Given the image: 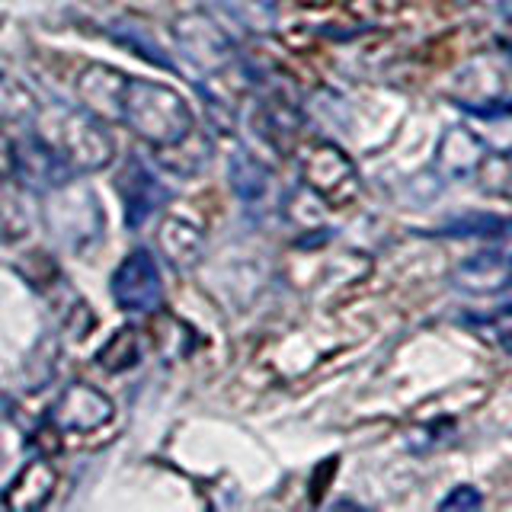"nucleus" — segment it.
Masks as SVG:
<instances>
[{"label":"nucleus","mask_w":512,"mask_h":512,"mask_svg":"<svg viewBox=\"0 0 512 512\" xmlns=\"http://www.w3.org/2000/svg\"><path fill=\"white\" fill-rule=\"evenodd\" d=\"M116 39H122L125 45H132V48H135V55H141V58H151L154 64H160V68H170V61H167L164 55H160V48H157V45H154L148 36H144V39H132L125 29H116Z\"/></svg>","instance_id":"obj_12"},{"label":"nucleus","mask_w":512,"mask_h":512,"mask_svg":"<svg viewBox=\"0 0 512 512\" xmlns=\"http://www.w3.org/2000/svg\"><path fill=\"white\" fill-rule=\"evenodd\" d=\"M48 144L68 160L71 170H100L112 157V144L106 132H100V125L90 116H77V112H68L61 119V141Z\"/></svg>","instance_id":"obj_3"},{"label":"nucleus","mask_w":512,"mask_h":512,"mask_svg":"<svg viewBox=\"0 0 512 512\" xmlns=\"http://www.w3.org/2000/svg\"><path fill=\"white\" fill-rule=\"evenodd\" d=\"M119 119L138 138L164 151L176 148V144H183L192 135V112L183 96L141 77H122Z\"/></svg>","instance_id":"obj_1"},{"label":"nucleus","mask_w":512,"mask_h":512,"mask_svg":"<svg viewBox=\"0 0 512 512\" xmlns=\"http://www.w3.org/2000/svg\"><path fill=\"white\" fill-rule=\"evenodd\" d=\"M160 292L164 285H160L157 263L148 250L128 253L112 276V298L119 301L122 311H154L160 304Z\"/></svg>","instance_id":"obj_2"},{"label":"nucleus","mask_w":512,"mask_h":512,"mask_svg":"<svg viewBox=\"0 0 512 512\" xmlns=\"http://www.w3.org/2000/svg\"><path fill=\"white\" fill-rule=\"evenodd\" d=\"M234 20L250 32H269L279 20V0H221Z\"/></svg>","instance_id":"obj_9"},{"label":"nucleus","mask_w":512,"mask_h":512,"mask_svg":"<svg viewBox=\"0 0 512 512\" xmlns=\"http://www.w3.org/2000/svg\"><path fill=\"white\" fill-rule=\"evenodd\" d=\"M16 160H20V173L26 176V183L39 186V189L61 186L71 176L68 160H64L42 135L23 138L20 148H16Z\"/></svg>","instance_id":"obj_7"},{"label":"nucleus","mask_w":512,"mask_h":512,"mask_svg":"<svg viewBox=\"0 0 512 512\" xmlns=\"http://www.w3.org/2000/svg\"><path fill=\"white\" fill-rule=\"evenodd\" d=\"M468 324H477L484 333H490L506 352H512V304H503V308H496L490 314L471 317Z\"/></svg>","instance_id":"obj_11"},{"label":"nucleus","mask_w":512,"mask_h":512,"mask_svg":"<svg viewBox=\"0 0 512 512\" xmlns=\"http://www.w3.org/2000/svg\"><path fill=\"white\" fill-rule=\"evenodd\" d=\"M231 183H234V192L244 202H256L266 192L269 186V173L263 164H256L253 157L247 154H237L231 160Z\"/></svg>","instance_id":"obj_10"},{"label":"nucleus","mask_w":512,"mask_h":512,"mask_svg":"<svg viewBox=\"0 0 512 512\" xmlns=\"http://www.w3.org/2000/svg\"><path fill=\"white\" fill-rule=\"evenodd\" d=\"M176 39H180L186 58L199 68H218V64L231 61L228 36L205 16H183L180 26H176Z\"/></svg>","instance_id":"obj_6"},{"label":"nucleus","mask_w":512,"mask_h":512,"mask_svg":"<svg viewBox=\"0 0 512 512\" xmlns=\"http://www.w3.org/2000/svg\"><path fill=\"white\" fill-rule=\"evenodd\" d=\"M112 416V404L109 397L100 394L90 384H74L61 394V400L52 410V420L58 423V429L64 432H90L100 429Z\"/></svg>","instance_id":"obj_5"},{"label":"nucleus","mask_w":512,"mask_h":512,"mask_svg":"<svg viewBox=\"0 0 512 512\" xmlns=\"http://www.w3.org/2000/svg\"><path fill=\"white\" fill-rule=\"evenodd\" d=\"M477 506H480V493L474 487H455L442 500V509H477Z\"/></svg>","instance_id":"obj_13"},{"label":"nucleus","mask_w":512,"mask_h":512,"mask_svg":"<svg viewBox=\"0 0 512 512\" xmlns=\"http://www.w3.org/2000/svg\"><path fill=\"white\" fill-rule=\"evenodd\" d=\"M55 484H58L55 468L45 458H36V461H29L20 474H16V480L4 493V503L10 509H39L42 503H48V496H52Z\"/></svg>","instance_id":"obj_8"},{"label":"nucleus","mask_w":512,"mask_h":512,"mask_svg":"<svg viewBox=\"0 0 512 512\" xmlns=\"http://www.w3.org/2000/svg\"><path fill=\"white\" fill-rule=\"evenodd\" d=\"M119 192L125 199V224L128 228H141V224L170 199V189L160 183L148 167L138 164V160H132V164L125 167L122 180H119Z\"/></svg>","instance_id":"obj_4"}]
</instances>
